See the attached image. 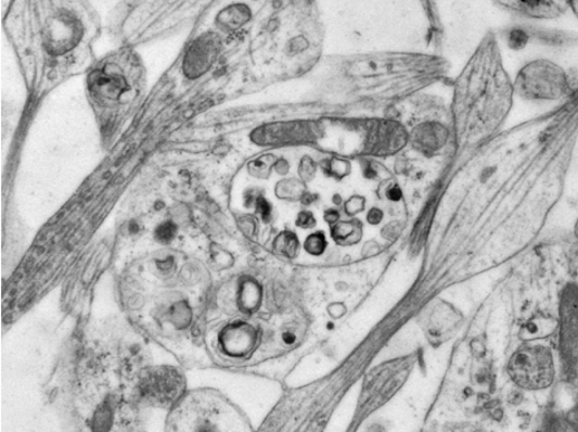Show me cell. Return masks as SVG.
Wrapping results in <instances>:
<instances>
[{"instance_id": "obj_27", "label": "cell", "mask_w": 578, "mask_h": 432, "mask_svg": "<svg viewBox=\"0 0 578 432\" xmlns=\"http://www.w3.org/2000/svg\"><path fill=\"white\" fill-rule=\"evenodd\" d=\"M574 233H575V237L578 239V218H577V220L575 223Z\"/></svg>"}, {"instance_id": "obj_4", "label": "cell", "mask_w": 578, "mask_h": 432, "mask_svg": "<svg viewBox=\"0 0 578 432\" xmlns=\"http://www.w3.org/2000/svg\"><path fill=\"white\" fill-rule=\"evenodd\" d=\"M185 382L182 373L172 368H158L142 374L141 396L159 407H168L182 396Z\"/></svg>"}, {"instance_id": "obj_15", "label": "cell", "mask_w": 578, "mask_h": 432, "mask_svg": "<svg viewBox=\"0 0 578 432\" xmlns=\"http://www.w3.org/2000/svg\"><path fill=\"white\" fill-rule=\"evenodd\" d=\"M326 239L325 234L322 232H317L310 234V237L307 239L305 243V247L307 252L310 253L312 256H320L322 252L326 249Z\"/></svg>"}, {"instance_id": "obj_10", "label": "cell", "mask_w": 578, "mask_h": 432, "mask_svg": "<svg viewBox=\"0 0 578 432\" xmlns=\"http://www.w3.org/2000/svg\"><path fill=\"white\" fill-rule=\"evenodd\" d=\"M255 338H257V333H255L253 327L240 323L231 326L223 331L221 343L227 353L231 355H243L252 350L255 344Z\"/></svg>"}, {"instance_id": "obj_8", "label": "cell", "mask_w": 578, "mask_h": 432, "mask_svg": "<svg viewBox=\"0 0 578 432\" xmlns=\"http://www.w3.org/2000/svg\"><path fill=\"white\" fill-rule=\"evenodd\" d=\"M316 126L305 122H288V124H272L254 130L253 140L260 145H283L306 142L311 135H316Z\"/></svg>"}, {"instance_id": "obj_25", "label": "cell", "mask_w": 578, "mask_h": 432, "mask_svg": "<svg viewBox=\"0 0 578 432\" xmlns=\"http://www.w3.org/2000/svg\"><path fill=\"white\" fill-rule=\"evenodd\" d=\"M568 11L578 18V0H568Z\"/></svg>"}, {"instance_id": "obj_22", "label": "cell", "mask_w": 578, "mask_h": 432, "mask_svg": "<svg viewBox=\"0 0 578 432\" xmlns=\"http://www.w3.org/2000/svg\"><path fill=\"white\" fill-rule=\"evenodd\" d=\"M383 212L381 209L374 208L368 214V221L376 225L383 220Z\"/></svg>"}, {"instance_id": "obj_21", "label": "cell", "mask_w": 578, "mask_h": 432, "mask_svg": "<svg viewBox=\"0 0 578 432\" xmlns=\"http://www.w3.org/2000/svg\"><path fill=\"white\" fill-rule=\"evenodd\" d=\"M110 418H111L110 408L107 406H103L98 412L97 421H94V424H97V429L103 430L104 429L103 425H106V428L108 429Z\"/></svg>"}, {"instance_id": "obj_24", "label": "cell", "mask_w": 578, "mask_h": 432, "mask_svg": "<svg viewBox=\"0 0 578 432\" xmlns=\"http://www.w3.org/2000/svg\"><path fill=\"white\" fill-rule=\"evenodd\" d=\"M339 215L336 211L331 209L325 213V220L330 224H334L338 220Z\"/></svg>"}, {"instance_id": "obj_5", "label": "cell", "mask_w": 578, "mask_h": 432, "mask_svg": "<svg viewBox=\"0 0 578 432\" xmlns=\"http://www.w3.org/2000/svg\"><path fill=\"white\" fill-rule=\"evenodd\" d=\"M222 50L220 33L206 31L195 37L188 46L184 58V72L189 78H198L213 67Z\"/></svg>"}, {"instance_id": "obj_19", "label": "cell", "mask_w": 578, "mask_h": 432, "mask_svg": "<svg viewBox=\"0 0 578 432\" xmlns=\"http://www.w3.org/2000/svg\"><path fill=\"white\" fill-rule=\"evenodd\" d=\"M316 218L310 212H301L298 215L297 225L299 228L310 229L316 227Z\"/></svg>"}, {"instance_id": "obj_16", "label": "cell", "mask_w": 578, "mask_h": 432, "mask_svg": "<svg viewBox=\"0 0 578 432\" xmlns=\"http://www.w3.org/2000/svg\"><path fill=\"white\" fill-rule=\"evenodd\" d=\"M177 227L174 223L167 221L160 224L155 231L156 240L160 243H168L176 238Z\"/></svg>"}, {"instance_id": "obj_2", "label": "cell", "mask_w": 578, "mask_h": 432, "mask_svg": "<svg viewBox=\"0 0 578 432\" xmlns=\"http://www.w3.org/2000/svg\"><path fill=\"white\" fill-rule=\"evenodd\" d=\"M514 88L525 101L557 103L578 89V77L552 60L537 59L517 72Z\"/></svg>"}, {"instance_id": "obj_1", "label": "cell", "mask_w": 578, "mask_h": 432, "mask_svg": "<svg viewBox=\"0 0 578 432\" xmlns=\"http://www.w3.org/2000/svg\"><path fill=\"white\" fill-rule=\"evenodd\" d=\"M515 97L499 36L488 31L453 84L450 105L453 143L476 149L499 134L514 107Z\"/></svg>"}, {"instance_id": "obj_14", "label": "cell", "mask_w": 578, "mask_h": 432, "mask_svg": "<svg viewBox=\"0 0 578 432\" xmlns=\"http://www.w3.org/2000/svg\"><path fill=\"white\" fill-rule=\"evenodd\" d=\"M274 247H277L278 252L283 256L295 257L298 250L296 234L288 231L281 233L277 239V242H274Z\"/></svg>"}, {"instance_id": "obj_7", "label": "cell", "mask_w": 578, "mask_h": 432, "mask_svg": "<svg viewBox=\"0 0 578 432\" xmlns=\"http://www.w3.org/2000/svg\"><path fill=\"white\" fill-rule=\"evenodd\" d=\"M504 11L528 21H555L568 12V0H494Z\"/></svg>"}, {"instance_id": "obj_3", "label": "cell", "mask_w": 578, "mask_h": 432, "mask_svg": "<svg viewBox=\"0 0 578 432\" xmlns=\"http://www.w3.org/2000/svg\"><path fill=\"white\" fill-rule=\"evenodd\" d=\"M508 370L519 389L545 390L555 378L553 353L543 344H525L511 356Z\"/></svg>"}, {"instance_id": "obj_9", "label": "cell", "mask_w": 578, "mask_h": 432, "mask_svg": "<svg viewBox=\"0 0 578 432\" xmlns=\"http://www.w3.org/2000/svg\"><path fill=\"white\" fill-rule=\"evenodd\" d=\"M254 18L253 9L243 2L232 3L221 9L215 17L216 29L223 34H239Z\"/></svg>"}, {"instance_id": "obj_6", "label": "cell", "mask_w": 578, "mask_h": 432, "mask_svg": "<svg viewBox=\"0 0 578 432\" xmlns=\"http://www.w3.org/2000/svg\"><path fill=\"white\" fill-rule=\"evenodd\" d=\"M411 140L413 145L425 154L433 155L441 152L450 142H453L451 116L435 117L423 122L413 129Z\"/></svg>"}, {"instance_id": "obj_12", "label": "cell", "mask_w": 578, "mask_h": 432, "mask_svg": "<svg viewBox=\"0 0 578 432\" xmlns=\"http://www.w3.org/2000/svg\"><path fill=\"white\" fill-rule=\"evenodd\" d=\"M260 302V289L254 281H245L242 287L241 306L244 312H253Z\"/></svg>"}, {"instance_id": "obj_23", "label": "cell", "mask_w": 578, "mask_h": 432, "mask_svg": "<svg viewBox=\"0 0 578 432\" xmlns=\"http://www.w3.org/2000/svg\"><path fill=\"white\" fill-rule=\"evenodd\" d=\"M387 196L391 201L397 202L401 200L402 192L399 187L395 186V187H391L390 190H388Z\"/></svg>"}, {"instance_id": "obj_26", "label": "cell", "mask_w": 578, "mask_h": 432, "mask_svg": "<svg viewBox=\"0 0 578 432\" xmlns=\"http://www.w3.org/2000/svg\"><path fill=\"white\" fill-rule=\"evenodd\" d=\"M283 341L286 342L287 344H292L296 342V336L291 333H287L283 335Z\"/></svg>"}, {"instance_id": "obj_18", "label": "cell", "mask_w": 578, "mask_h": 432, "mask_svg": "<svg viewBox=\"0 0 578 432\" xmlns=\"http://www.w3.org/2000/svg\"><path fill=\"white\" fill-rule=\"evenodd\" d=\"M364 209V200L362 196H354L346 203V212L349 215H355Z\"/></svg>"}, {"instance_id": "obj_17", "label": "cell", "mask_w": 578, "mask_h": 432, "mask_svg": "<svg viewBox=\"0 0 578 432\" xmlns=\"http://www.w3.org/2000/svg\"><path fill=\"white\" fill-rule=\"evenodd\" d=\"M299 173L305 181H310L312 176L316 175V164L309 156L301 160Z\"/></svg>"}, {"instance_id": "obj_11", "label": "cell", "mask_w": 578, "mask_h": 432, "mask_svg": "<svg viewBox=\"0 0 578 432\" xmlns=\"http://www.w3.org/2000/svg\"><path fill=\"white\" fill-rule=\"evenodd\" d=\"M555 327V322L552 318L548 317H535L528 321L523 328L525 333V340L534 341L538 338H544L549 333H552Z\"/></svg>"}, {"instance_id": "obj_13", "label": "cell", "mask_w": 578, "mask_h": 432, "mask_svg": "<svg viewBox=\"0 0 578 432\" xmlns=\"http://www.w3.org/2000/svg\"><path fill=\"white\" fill-rule=\"evenodd\" d=\"M360 233H362V225L358 221L339 223L333 228V238L341 243H346V240L352 237L360 238Z\"/></svg>"}, {"instance_id": "obj_20", "label": "cell", "mask_w": 578, "mask_h": 432, "mask_svg": "<svg viewBox=\"0 0 578 432\" xmlns=\"http://www.w3.org/2000/svg\"><path fill=\"white\" fill-rule=\"evenodd\" d=\"M255 205H257V211L262 216L264 221H269L271 219L272 209L268 201H265L262 196H259V199L255 201Z\"/></svg>"}]
</instances>
